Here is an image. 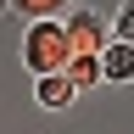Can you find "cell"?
<instances>
[{"instance_id":"obj_1","label":"cell","mask_w":134,"mask_h":134,"mask_svg":"<svg viewBox=\"0 0 134 134\" xmlns=\"http://www.w3.org/2000/svg\"><path fill=\"white\" fill-rule=\"evenodd\" d=\"M67 56H73V45H67V34H62V17H45V23H28L23 34V67L34 78H45V73H62Z\"/></svg>"},{"instance_id":"obj_4","label":"cell","mask_w":134,"mask_h":134,"mask_svg":"<svg viewBox=\"0 0 134 134\" xmlns=\"http://www.w3.org/2000/svg\"><path fill=\"white\" fill-rule=\"evenodd\" d=\"M34 100H39L45 112H67V106L78 100V90H73L62 73H45V78H34Z\"/></svg>"},{"instance_id":"obj_8","label":"cell","mask_w":134,"mask_h":134,"mask_svg":"<svg viewBox=\"0 0 134 134\" xmlns=\"http://www.w3.org/2000/svg\"><path fill=\"white\" fill-rule=\"evenodd\" d=\"M0 11H6V0H0Z\"/></svg>"},{"instance_id":"obj_5","label":"cell","mask_w":134,"mask_h":134,"mask_svg":"<svg viewBox=\"0 0 134 134\" xmlns=\"http://www.w3.org/2000/svg\"><path fill=\"white\" fill-rule=\"evenodd\" d=\"M62 78L73 84L78 95H84V90H100V62L84 56V50H73V56H67V67H62Z\"/></svg>"},{"instance_id":"obj_3","label":"cell","mask_w":134,"mask_h":134,"mask_svg":"<svg viewBox=\"0 0 134 134\" xmlns=\"http://www.w3.org/2000/svg\"><path fill=\"white\" fill-rule=\"evenodd\" d=\"M95 62H100V84H134V45H123V39H106L95 50Z\"/></svg>"},{"instance_id":"obj_7","label":"cell","mask_w":134,"mask_h":134,"mask_svg":"<svg viewBox=\"0 0 134 134\" xmlns=\"http://www.w3.org/2000/svg\"><path fill=\"white\" fill-rule=\"evenodd\" d=\"M106 23H112V39H123V45H134V0H123V6H117V11L106 17Z\"/></svg>"},{"instance_id":"obj_2","label":"cell","mask_w":134,"mask_h":134,"mask_svg":"<svg viewBox=\"0 0 134 134\" xmlns=\"http://www.w3.org/2000/svg\"><path fill=\"white\" fill-rule=\"evenodd\" d=\"M62 34H67V45L73 50H84V56H95L100 45L112 39V23L100 17L95 6H84V0H73V6L62 11Z\"/></svg>"},{"instance_id":"obj_6","label":"cell","mask_w":134,"mask_h":134,"mask_svg":"<svg viewBox=\"0 0 134 134\" xmlns=\"http://www.w3.org/2000/svg\"><path fill=\"white\" fill-rule=\"evenodd\" d=\"M73 0H6V11H17V17H28V23H45V17H62Z\"/></svg>"}]
</instances>
